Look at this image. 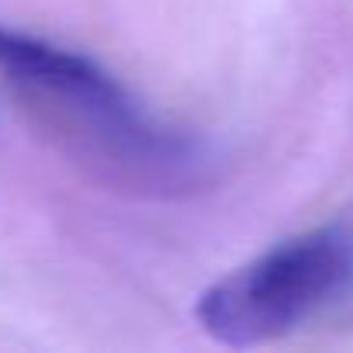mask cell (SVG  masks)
<instances>
[{
	"label": "cell",
	"mask_w": 353,
	"mask_h": 353,
	"mask_svg": "<svg viewBox=\"0 0 353 353\" xmlns=\"http://www.w3.org/2000/svg\"><path fill=\"white\" fill-rule=\"evenodd\" d=\"M353 284V232H298L201 291L194 319L222 346L246 350L288 336Z\"/></svg>",
	"instance_id": "7a4b0ae2"
},
{
	"label": "cell",
	"mask_w": 353,
	"mask_h": 353,
	"mask_svg": "<svg viewBox=\"0 0 353 353\" xmlns=\"http://www.w3.org/2000/svg\"><path fill=\"white\" fill-rule=\"evenodd\" d=\"M0 83L25 125L104 191L181 201L212 181V152L194 135L77 49L0 25Z\"/></svg>",
	"instance_id": "6da1fadb"
}]
</instances>
